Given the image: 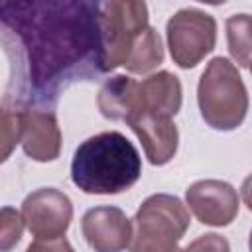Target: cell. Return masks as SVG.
<instances>
[{
    "instance_id": "obj_1",
    "label": "cell",
    "mask_w": 252,
    "mask_h": 252,
    "mask_svg": "<svg viewBox=\"0 0 252 252\" xmlns=\"http://www.w3.org/2000/svg\"><path fill=\"white\" fill-rule=\"evenodd\" d=\"M0 14L4 37L20 45L14 106L53 104L69 85L100 73L98 2H4Z\"/></svg>"
},
{
    "instance_id": "obj_2",
    "label": "cell",
    "mask_w": 252,
    "mask_h": 252,
    "mask_svg": "<svg viewBox=\"0 0 252 252\" xmlns=\"http://www.w3.org/2000/svg\"><path fill=\"white\" fill-rule=\"evenodd\" d=\"M142 173V158L120 132H100L75 150L71 161L73 183L89 195H116L130 189Z\"/></svg>"
},
{
    "instance_id": "obj_3",
    "label": "cell",
    "mask_w": 252,
    "mask_h": 252,
    "mask_svg": "<svg viewBox=\"0 0 252 252\" xmlns=\"http://www.w3.org/2000/svg\"><path fill=\"white\" fill-rule=\"evenodd\" d=\"M197 102L203 120L215 130L238 128L248 112V93L234 63L215 57L205 67L197 85Z\"/></svg>"
},
{
    "instance_id": "obj_4",
    "label": "cell",
    "mask_w": 252,
    "mask_h": 252,
    "mask_svg": "<svg viewBox=\"0 0 252 252\" xmlns=\"http://www.w3.org/2000/svg\"><path fill=\"white\" fill-rule=\"evenodd\" d=\"M189 222V211L175 195H150L136 211L130 252H171Z\"/></svg>"
},
{
    "instance_id": "obj_5",
    "label": "cell",
    "mask_w": 252,
    "mask_h": 252,
    "mask_svg": "<svg viewBox=\"0 0 252 252\" xmlns=\"http://www.w3.org/2000/svg\"><path fill=\"white\" fill-rule=\"evenodd\" d=\"M98 69L114 71L126 65L138 35L148 28V6L134 0L98 2Z\"/></svg>"
},
{
    "instance_id": "obj_6",
    "label": "cell",
    "mask_w": 252,
    "mask_h": 252,
    "mask_svg": "<svg viewBox=\"0 0 252 252\" xmlns=\"http://www.w3.org/2000/svg\"><path fill=\"white\" fill-rule=\"evenodd\" d=\"M165 33L173 63L181 69H193L215 49L217 22L203 10L183 8L167 20Z\"/></svg>"
},
{
    "instance_id": "obj_7",
    "label": "cell",
    "mask_w": 252,
    "mask_h": 252,
    "mask_svg": "<svg viewBox=\"0 0 252 252\" xmlns=\"http://www.w3.org/2000/svg\"><path fill=\"white\" fill-rule=\"evenodd\" d=\"M22 219L37 240L61 238L71 224L73 203L63 191L55 187H41L24 199Z\"/></svg>"
},
{
    "instance_id": "obj_8",
    "label": "cell",
    "mask_w": 252,
    "mask_h": 252,
    "mask_svg": "<svg viewBox=\"0 0 252 252\" xmlns=\"http://www.w3.org/2000/svg\"><path fill=\"white\" fill-rule=\"evenodd\" d=\"M185 201L197 220L209 226H226L238 215V193L220 179L195 181L185 191Z\"/></svg>"
},
{
    "instance_id": "obj_9",
    "label": "cell",
    "mask_w": 252,
    "mask_h": 252,
    "mask_svg": "<svg viewBox=\"0 0 252 252\" xmlns=\"http://www.w3.org/2000/svg\"><path fill=\"white\" fill-rule=\"evenodd\" d=\"M81 230L94 252H124L132 242V220L118 207H93L83 215Z\"/></svg>"
},
{
    "instance_id": "obj_10",
    "label": "cell",
    "mask_w": 252,
    "mask_h": 252,
    "mask_svg": "<svg viewBox=\"0 0 252 252\" xmlns=\"http://www.w3.org/2000/svg\"><path fill=\"white\" fill-rule=\"evenodd\" d=\"M22 148L33 161H53L61 152L57 118L45 108H22Z\"/></svg>"
},
{
    "instance_id": "obj_11",
    "label": "cell",
    "mask_w": 252,
    "mask_h": 252,
    "mask_svg": "<svg viewBox=\"0 0 252 252\" xmlns=\"http://www.w3.org/2000/svg\"><path fill=\"white\" fill-rule=\"evenodd\" d=\"M126 122L142 142L144 154L152 165H163L175 156L179 132L171 118L138 110Z\"/></svg>"
},
{
    "instance_id": "obj_12",
    "label": "cell",
    "mask_w": 252,
    "mask_h": 252,
    "mask_svg": "<svg viewBox=\"0 0 252 252\" xmlns=\"http://www.w3.org/2000/svg\"><path fill=\"white\" fill-rule=\"evenodd\" d=\"M181 94L183 93H181L179 79L169 71H158L140 83L138 110H146V112H152L158 116L171 118L181 108Z\"/></svg>"
},
{
    "instance_id": "obj_13",
    "label": "cell",
    "mask_w": 252,
    "mask_h": 252,
    "mask_svg": "<svg viewBox=\"0 0 252 252\" xmlns=\"http://www.w3.org/2000/svg\"><path fill=\"white\" fill-rule=\"evenodd\" d=\"M96 104L104 118L126 122L140 106V83L126 75H114L102 83Z\"/></svg>"
},
{
    "instance_id": "obj_14",
    "label": "cell",
    "mask_w": 252,
    "mask_h": 252,
    "mask_svg": "<svg viewBox=\"0 0 252 252\" xmlns=\"http://www.w3.org/2000/svg\"><path fill=\"white\" fill-rule=\"evenodd\" d=\"M163 61V45H161V37L154 28H146L138 39L134 41L130 55L126 59V69L130 73H148L152 69H156L159 63Z\"/></svg>"
},
{
    "instance_id": "obj_15",
    "label": "cell",
    "mask_w": 252,
    "mask_h": 252,
    "mask_svg": "<svg viewBox=\"0 0 252 252\" xmlns=\"http://www.w3.org/2000/svg\"><path fill=\"white\" fill-rule=\"evenodd\" d=\"M226 43L230 57L240 65H252V16L248 14H234L226 18Z\"/></svg>"
},
{
    "instance_id": "obj_16",
    "label": "cell",
    "mask_w": 252,
    "mask_h": 252,
    "mask_svg": "<svg viewBox=\"0 0 252 252\" xmlns=\"http://www.w3.org/2000/svg\"><path fill=\"white\" fill-rule=\"evenodd\" d=\"M22 228H24V219L18 215V211L12 207H4L2 209V230H0L2 252H10V248H14L20 242Z\"/></svg>"
},
{
    "instance_id": "obj_17",
    "label": "cell",
    "mask_w": 252,
    "mask_h": 252,
    "mask_svg": "<svg viewBox=\"0 0 252 252\" xmlns=\"http://www.w3.org/2000/svg\"><path fill=\"white\" fill-rule=\"evenodd\" d=\"M185 250L187 252H230V246L224 236L209 232V234H201L199 238H195Z\"/></svg>"
},
{
    "instance_id": "obj_18",
    "label": "cell",
    "mask_w": 252,
    "mask_h": 252,
    "mask_svg": "<svg viewBox=\"0 0 252 252\" xmlns=\"http://www.w3.org/2000/svg\"><path fill=\"white\" fill-rule=\"evenodd\" d=\"M26 252H75V250L61 236V238H53V240H35L26 248Z\"/></svg>"
},
{
    "instance_id": "obj_19",
    "label": "cell",
    "mask_w": 252,
    "mask_h": 252,
    "mask_svg": "<svg viewBox=\"0 0 252 252\" xmlns=\"http://www.w3.org/2000/svg\"><path fill=\"white\" fill-rule=\"evenodd\" d=\"M240 195H242V201H244V205L248 207V211H252V173L242 181Z\"/></svg>"
},
{
    "instance_id": "obj_20",
    "label": "cell",
    "mask_w": 252,
    "mask_h": 252,
    "mask_svg": "<svg viewBox=\"0 0 252 252\" xmlns=\"http://www.w3.org/2000/svg\"><path fill=\"white\" fill-rule=\"evenodd\" d=\"M248 250L252 252V230H250V236H248Z\"/></svg>"
},
{
    "instance_id": "obj_21",
    "label": "cell",
    "mask_w": 252,
    "mask_h": 252,
    "mask_svg": "<svg viewBox=\"0 0 252 252\" xmlns=\"http://www.w3.org/2000/svg\"><path fill=\"white\" fill-rule=\"evenodd\" d=\"M171 252H187V250H185V248H179V246H177V248H175V250H171Z\"/></svg>"
},
{
    "instance_id": "obj_22",
    "label": "cell",
    "mask_w": 252,
    "mask_h": 252,
    "mask_svg": "<svg viewBox=\"0 0 252 252\" xmlns=\"http://www.w3.org/2000/svg\"><path fill=\"white\" fill-rule=\"evenodd\" d=\"M250 73H252V65H250Z\"/></svg>"
}]
</instances>
